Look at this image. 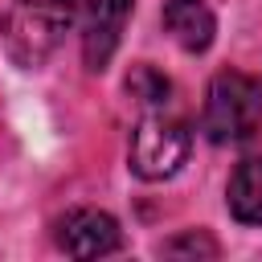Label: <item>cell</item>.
I'll use <instances>...</instances> for the list:
<instances>
[{"mask_svg":"<svg viewBox=\"0 0 262 262\" xmlns=\"http://www.w3.org/2000/svg\"><path fill=\"white\" fill-rule=\"evenodd\" d=\"M262 127V82L242 70H221L209 82L201 131L213 143H242Z\"/></svg>","mask_w":262,"mask_h":262,"instance_id":"1","label":"cell"},{"mask_svg":"<svg viewBox=\"0 0 262 262\" xmlns=\"http://www.w3.org/2000/svg\"><path fill=\"white\" fill-rule=\"evenodd\" d=\"M74 25V0H16L0 25L8 57L25 70H37Z\"/></svg>","mask_w":262,"mask_h":262,"instance_id":"2","label":"cell"},{"mask_svg":"<svg viewBox=\"0 0 262 262\" xmlns=\"http://www.w3.org/2000/svg\"><path fill=\"white\" fill-rule=\"evenodd\" d=\"M188 147H192V131H188L180 119L143 115L139 127L131 131L127 160H131V172H135L139 180H168V176H176L180 164L188 160Z\"/></svg>","mask_w":262,"mask_h":262,"instance_id":"3","label":"cell"},{"mask_svg":"<svg viewBox=\"0 0 262 262\" xmlns=\"http://www.w3.org/2000/svg\"><path fill=\"white\" fill-rule=\"evenodd\" d=\"M131 4L135 0H74V25L82 33V57L90 70H106L115 57Z\"/></svg>","mask_w":262,"mask_h":262,"instance_id":"4","label":"cell"},{"mask_svg":"<svg viewBox=\"0 0 262 262\" xmlns=\"http://www.w3.org/2000/svg\"><path fill=\"white\" fill-rule=\"evenodd\" d=\"M57 242L74 258H102V254H115L123 246V233H119V221L111 213H102V209H74L61 221Z\"/></svg>","mask_w":262,"mask_h":262,"instance_id":"5","label":"cell"},{"mask_svg":"<svg viewBox=\"0 0 262 262\" xmlns=\"http://www.w3.org/2000/svg\"><path fill=\"white\" fill-rule=\"evenodd\" d=\"M160 20H164V33L188 53H205L213 45L217 20H213V8L205 0H168Z\"/></svg>","mask_w":262,"mask_h":262,"instance_id":"6","label":"cell"},{"mask_svg":"<svg viewBox=\"0 0 262 262\" xmlns=\"http://www.w3.org/2000/svg\"><path fill=\"white\" fill-rule=\"evenodd\" d=\"M229 213L246 225H262V156L237 164L229 176Z\"/></svg>","mask_w":262,"mask_h":262,"instance_id":"7","label":"cell"},{"mask_svg":"<svg viewBox=\"0 0 262 262\" xmlns=\"http://www.w3.org/2000/svg\"><path fill=\"white\" fill-rule=\"evenodd\" d=\"M127 94H131L135 102H143V106H164L168 94H172V82H168L156 66L139 61V66H131V74H127Z\"/></svg>","mask_w":262,"mask_h":262,"instance_id":"8","label":"cell"},{"mask_svg":"<svg viewBox=\"0 0 262 262\" xmlns=\"http://www.w3.org/2000/svg\"><path fill=\"white\" fill-rule=\"evenodd\" d=\"M164 254H172V258H192V254H205V258H217V242L209 237V233H201V229H192V233H184V237H172L168 246H164Z\"/></svg>","mask_w":262,"mask_h":262,"instance_id":"9","label":"cell"}]
</instances>
